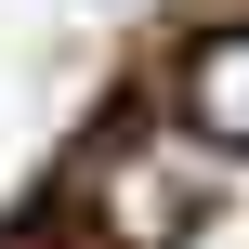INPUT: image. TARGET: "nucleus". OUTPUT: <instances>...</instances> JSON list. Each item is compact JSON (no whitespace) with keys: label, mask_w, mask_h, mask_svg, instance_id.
Wrapping results in <instances>:
<instances>
[{"label":"nucleus","mask_w":249,"mask_h":249,"mask_svg":"<svg viewBox=\"0 0 249 249\" xmlns=\"http://www.w3.org/2000/svg\"><path fill=\"white\" fill-rule=\"evenodd\" d=\"M210 171H223V158H210L197 131H105L92 171H79L92 236H105V249H184L197 210H210Z\"/></svg>","instance_id":"1"},{"label":"nucleus","mask_w":249,"mask_h":249,"mask_svg":"<svg viewBox=\"0 0 249 249\" xmlns=\"http://www.w3.org/2000/svg\"><path fill=\"white\" fill-rule=\"evenodd\" d=\"M171 131H197L210 158H249V13L184 39V66H171Z\"/></svg>","instance_id":"2"}]
</instances>
